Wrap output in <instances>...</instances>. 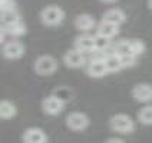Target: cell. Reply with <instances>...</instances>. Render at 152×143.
Wrapping results in <instances>:
<instances>
[{
  "mask_svg": "<svg viewBox=\"0 0 152 143\" xmlns=\"http://www.w3.org/2000/svg\"><path fill=\"white\" fill-rule=\"evenodd\" d=\"M145 49H146L145 43L142 40H136V39H124L112 44V50L118 53L119 56H126V54L141 56L145 52Z\"/></svg>",
  "mask_w": 152,
  "mask_h": 143,
  "instance_id": "6da1fadb",
  "label": "cell"
},
{
  "mask_svg": "<svg viewBox=\"0 0 152 143\" xmlns=\"http://www.w3.org/2000/svg\"><path fill=\"white\" fill-rule=\"evenodd\" d=\"M109 127L112 132L119 135H131L135 132V122L125 113H116L109 119Z\"/></svg>",
  "mask_w": 152,
  "mask_h": 143,
  "instance_id": "7a4b0ae2",
  "label": "cell"
},
{
  "mask_svg": "<svg viewBox=\"0 0 152 143\" xmlns=\"http://www.w3.org/2000/svg\"><path fill=\"white\" fill-rule=\"evenodd\" d=\"M66 17L65 10L56 4H50V6H46L45 9H42L40 12V20L45 26H49V27H55V26H59L63 23Z\"/></svg>",
  "mask_w": 152,
  "mask_h": 143,
  "instance_id": "3957f363",
  "label": "cell"
},
{
  "mask_svg": "<svg viewBox=\"0 0 152 143\" xmlns=\"http://www.w3.org/2000/svg\"><path fill=\"white\" fill-rule=\"evenodd\" d=\"M58 70V60L50 54H42L34 60V72L39 76H50Z\"/></svg>",
  "mask_w": 152,
  "mask_h": 143,
  "instance_id": "277c9868",
  "label": "cell"
},
{
  "mask_svg": "<svg viewBox=\"0 0 152 143\" xmlns=\"http://www.w3.org/2000/svg\"><path fill=\"white\" fill-rule=\"evenodd\" d=\"M65 105H66V102L55 93L50 96H46L42 100V110L49 116H58L63 112Z\"/></svg>",
  "mask_w": 152,
  "mask_h": 143,
  "instance_id": "5b68a950",
  "label": "cell"
},
{
  "mask_svg": "<svg viewBox=\"0 0 152 143\" xmlns=\"http://www.w3.org/2000/svg\"><path fill=\"white\" fill-rule=\"evenodd\" d=\"M65 122H66V126L73 132H82L85 129H88L91 123L88 115H85L83 112H70L66 116Z\"/></svg>",
  "mask_w": 152,
  "mask_h": 143,
  "instance_id": "8992f818",
  "label": "cell"
},
{
  "mask_svg": "<svg viewBox=\"0 0 152 143\" xmlns=\"http://www.w3.org/2000/svg\"><path fill=\"white\" fill-rule=\"evenodd\" d=\"M85 54H86L85 52L73 47V49H70V50H68L65 53V56H63V63H65V66L69 69L83 68L85 65L88 63Z\"/></svg>",
  "mask_w": 152,
  "mask_h": 143,
  "instance_id": "52a82bcc",
  "label": "cell"
},
{
  "mask_svg": "<svg viewBox=\"0 0 152 143\" xmlns=\"http://www.w3.org/2000/svg\"><path fill=\"white\" fill-rule=\"evenodd\" d=\"M86 73L89 77L93 79H101L109 73L108 66L105 63L103 57H91V60L86 63Z\"/></svg>",
  "mask_w": 152,
  "mask_h": 143,
  "instance_id": "ba28073f",
  "label": "cell"
},
{
  "mask_svg": "<svg viewBox=\"0 0 152 143\" xmlns=\"http://www.w3.org/2000/svg\"><path fill=\"white\" fill-rule=\"evenodd\" d=\"M26 53V47L23 43L17 40H10L3 44V56L7 60H17L23 57Z\"/></svg>",
  "mask_w": 152,
  "mask_h": 143,
  "instance_id": "9c48e42d",
  "label": "cell"
},
{
  "mask_svg": "<svg viewBox=\"0 0 152 143\" xmlns=\"http://www.w3.org/2000/svg\"><path fill=\"white\" fill-rule=\"evenodd\" d=\"M73 47L79 49V50L85 52V53H92L96 50V43H95V34L91 33H80L76 36L73 40Z\"/></svg>",
  "mask_w": 152,
  "mask_h": 143,
  "instance_id": "30bf717a",
  "label": "cell"
},
{
  "mask_svg": "<svg viewBox=\"0 0 152 143\" xmlns=\"http://www.w3.org/2000/svg\"><path fill=\"white\" fill-rule=\"evenodd\" d=\"M132 97L134 100L139 103H149L152 102V84L149 83H138L132 89Z\"/></svg>",
  "mask_w": 152,
  "mask_h": 143,
  "instance_id": "8fae6325",
  "label": "cell"
},
{
  "mask_svg": "<svg viewBox=\"0 0 152 143\" xmlns=\"http://www.w3.org/2000/svg\"><path fill=\"white\" fill-rule=\"evenodd\" d=\"M73 25H75L76 30H79L80 33H89V32H92V29H95L98 26L96 25V20L89 13H80V15H77L75 17Z\"/></svg>",
  "mask_w": 152,
  "mask_h": 143,
  "instance_id": "7c38bea8",
  "label": "cell"
},
{
  "mask_svg": "<svg viewBox=\"0 0 152 143\" xmlns=\"http://www.w3.org/2000/svg\"><path fill=\"white\" fill-rule=\"evenodd\" d=\"M22 140L25 143H46L49 140V137L40 127H29L25 130Z\"/></svg>",
  "mask_w": 152,
  "mask_h": 143,
  "instance_id": "4fadbf2b",
  "label": "cell"
},
{
  "mask_svg": "<svg viewBox=\"0 0 152 143\" xmlns=\"http://www.w3.org/2000/svg\"><path fill=\"white\" fill-rule=\"evenodd\" d=\"M119 27L121 26L115 25V23H110V22H106V20H101V23L96 26V33L101 34V36H105L108 39H113L115 36L119 34Z\"/></svg>",
  "mask_w": 152,
  "mask_h": 143,
  "instance_id": "5bb4252c",
  "label": "cell"
},
{
  "mask_svg": "<svg viewBox=\"0 0 152 143\" xmlns=\"http://www.w3.org/2000/svg\"><path fill=\"white\" fill-rule=\"evenodd\" d=\"M102 20H106V22H110V23H115L118 26H122L125 22H126V15L121 10V9H109L103 13L102 16Z\"/></svg>",
  "mask_w": 152,
  "mask_h": 143,
  "instance_id": "9a60e30c",
  "label": "cell"
},
{
  "mask_svg": "<svg viewBox=\"0 0 152 143\" xmlns=\"http://www.w3.org/2000/svg\"><path fill=\"white\" fill-rule=\"evenodd\" d=\"M1 32H4L10 37H20V36L26 34V25L22 20H19V22L10 23V25L1 26Z\"/></svg>",
  "mask_w": 152,
  "mask_h": 143,
  "instance_id": "2e32d148",
  "label": "cell"
},
{
  "mask_svg": "<svg viewBox=\"0 0 152 143\" xmlns=\"http://www.w3.org/2000/svg\"><path fill=\"white\" fill-rule=\"evenodd\" d=\"M105 63H106V66H108L109 73H115V72H119L121 69H124L121 56H119L118 53H115L113 50H110L109 53L106 54V57H105Z\"/></svg>",
  "mask_w": 152,
  "mask_h": 143,
  "instance_id": "e0dca14e",
  "label": "cell"
},
{
  "mask_svg": "<svg viewBox=\"0 0 152 143\" xmlns=\"http://www.w3.org/2000/svg\"><path fill=\"white\" fill-rule=\"evenodd\" d=\"M17 115V107L13 102L10 100H1L0 103V118L3 120L13 119Z\"/></svg>",
  "mask_w": 152,
  "mask_h": 143,
  "instance_id": "ac0fdd59",
  "label": "cell"
},
{
  "mask_svg": "<svg viewBox=\"0 0 152 143\" xmlns=\"http://www.w3.org/2000/svg\"><path fill=\"white\" fill-rule=\"evenodd\" d=\"M138 120L139 123L151 126L152 125V105H146L138 112Z\"/></svg>",
  "mask_w": 152,
  "mask_h": 143,
  "instance_id": "d6986e66",
  "label": "cell"
},
{
  "mask_svg": "<svg viewBox=\"0 0 152 143\" xmlns=\"http://www.w3.org/2000/svg\"><path fill=\"white\" fill-rule=\"evenodd\" d=\"M22 20V17L19 15V12L16 10H9V12H1V26L4 25H10V23H15Z\"/></svg>",
  "mask_w": 152,
  "mask_h": 143,
  "instance_id": "ffe728a7",
  "label": "cell"
},
{
  "mask_svg": "<svg viewBox=\"0 0 152 143\" xmlns=\"http://www.w3.org/2000/svg\"><path fill=\"white\" fill-rule=\"evenodd\" d=\"M95 43H96V50H110L112 49V39H108L101 34H95Z\"/></svg>",
  "mask_w": 152,
  "mask_h": 143,
  "instance_id": "44dd1931",
  "label": "cell"
},
{
  "mask_svg": "<svg viewBox=\"0 0 152 143\" xmlns=\"http://www.w3.org/2000/svg\"><path fill=\"white\" fill-rule=\"evenodd\" d=\"M121 59H122L124 69H129V68H134L135 66L138 56H135V54H126V56H121Z\"/></svg>",
  "mask_w": 152,
  "mask_h": 143,
  "instance_id": "7402d4cb",
  "label": "cell"
},
{
  "mask_svg": "<svg viewBox=\"0 0 152 143\" xmlns=\"http://www.w3.org/2000/svg\"><path fill=\"white\" fill-rule=\"evenodd\" d=\"M16 9H17L16 0H0V10L1 12L16 10Z\"/></svg>",
  "mask_w": 152,
  "mask_h": 143,
  "instance_id": "603a6c76",
  "label": "cell"
},
{
  "mask_svg": "<svg viewBox=\"0 0 152 143\" xmlns=\"http://www.w3.org/2000/svg\"><path fill=\"white\" fill-rule=\"evenodd\" d=\"M106 142H109V143H112V142H124V139H119V137H109Z\"/></svg>",
  "mask_w": 152,
  "mask_h": 143,
  "instance_id": "cb8c5ba5",
  "label": "cell"
},
{
  "mask_svg": "<svg viewBox=\"0 0 152 143\" xmlns=\"http://www.w3.org/2000/svg\"><path fill=\"white\" fill-rule=\"evenodd\" d=\"M103 3H113V1H116V0H101Z\"/></svg>",
  "mask_w": 152,
  "mask_h": 143,
  "instance_id": "d4e9b609",
  "label": "cell"
},
{
  "mask_svg": "<svg viewBox=\"0 0 152 143\" xmlns=\"http://www.w3.org/2000/svg\"><path fill=\"white\" fill-rule=\"evenodd\" d=\"M148 7L152 10V0H148Z\"/></svg>",
  "mask_w": 152,
  "mask_h": 143,
  "instance_id": "484cf974",
  "label": "cell"
}]
</instances>
